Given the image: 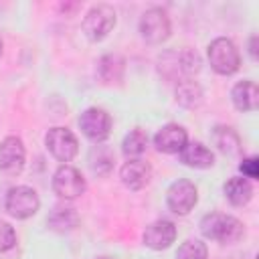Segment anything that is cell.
I'll list each match as a JSON object with an SVG mask.
<instances>
[{"label":"cell","instance_id":"1","mask_svg":"<svg viewBox=\"0 0 259 259\" xmlns=\"http://www.w3.org/2000/svg\"><path fill=\"white\" fill-rule=\"evenodd\" d=\"M200 233L202 237L210 239V241H219V243H237L243 233L245 227L243 223L233 217V214H225V212H208L200 219Z\"/></svg>","mask_w":259,"mask_h":259},{"label":"cell","instance_id":"2","mask_svg":"<svg viewBox=\"0 0 259 259\" xmlns=\"http://www.w3.org/2000/svg\"><path fill=\"white\" fill-rule=\"evenodd\" d=\"M117 22V14L113 10V6L109 4H95L87 10L83 22H81V28H83V34L91 40V42H99L103 40L115 26Z\"/></svg>","mask_w":259,"mask_h":259},{"label":"cell","instance_id":"3","mask_svg":"<svg viewBox=\"0 0 259 259\" xmlns=\"http://www.w3.org/2000/svg\"><path fill=\"white\" fill-rule=\"evenodd\" d=\"M206 55H208V63H210L212 71L219 75H233L241 67L239 49L235 47V42L231 38H225V36L214 38L208 45Z\"/></svg>","mask_w":259,"mask_h":259},{"label":"cell","instance_id":"4","mask_svg":"<svg viewBox=\"0 0 259 259\" xmlns=\"http://www.w3.org/2000/svg\"><path fill=\"white\" fill-rule=\"evenodd\" d=\"M4 208L10 217L24 221V219H30L32 214H36V210L40 208V198H38L36 190L30 186H24V184L12 186L6 192Z\"/></svg>","mask_w":259,"mask_h":259},{"label":"cell","instance_id":"5","mask_svg":"<svg viewBox=\"0 0 259 259\" xmlns=\"http://www.w3.org/2000/svg\"><path fill=\"white\" fill-rule=\"evenodd\" d=\"M45 146H47L49 154H51L55 160L63 162V164L71 162V160L77 156V152H79V142H77L75 134H73L71 130H67V127H61V125L51 127V130L47 132V136H45Z\"/></svg>","mask_w":259,"mask_h":259},{"label":"cell","instance_id":"6","mask_svg":"<svg viewBox=\"0 0 259 259\" xmlns=\"http://www.w3.org/2000/svg\"><path fill=\"white\" fill-rule=\"evenodd\" d=\"M172 32V24L168 14L162 8H150L142 14L140 18V34L146 42L150 45H162L164 40H168Z\"/></svg>","mask_w":259,"mask_h":259},{"label":"cell","instance_id":"7","mask_svg":"<svg viewBox=\"0 0 259 259\" xmlns=\"http://www.w3.org/2000/svg\"><path fill=\"white\" fill-rule=\"evenodd\" d=\"M87 184L81 172L69 164H61L53 174V190L63 200H75L85 192Z\"/></svg>","mask_w":259,"mask_h":259},{"label":"cell","instance_id":"8","mask_svg":"<svg viewBox=\"0 0 259 259\" xmlns=\"http://www.w3.org/2000/svg\"><path fill=\"white\" fill-rule=\"evenodd\" d=\"M79 127L93 144H103L111 134V117L101 107H87L79 117Z\"/></svg>","mask_w":259,"mask_h":259},{"label":"cell","instance_id":"9","mask_svg":"<svg viewBox=\"0 0 259 259\" xmlns=\"http://www.w3.org/2000/svg\"><path fill=\"white\" fill-rule=\"evenodd\" d=\"M166 202H168V208L174 212V214H188L196 202H198V188L194 186V182L186 180V178H180L176 182L170 184L168 192H166Z\"/></svg>","mask_w":259,"mask_h":259},{"label":"cell","instance_id":"10","mask_svg":"<svg viewBox=\"0 0 259 259\" xmlns=\"http://www.w3.org/2000/svg\"><path fill=\"white\" fill-rule=\"evenodd\" d=\"M26 162V150L18 136H6L0 142V170L16 176L24 170Z\"/></svg>","mask_w":259,"mask_h":259},{"label":"cell","instance_id":"11","mask_svg":"<svg viewBox=\"0 0 259 259\" xmlns=\"http://www.w3.org/2000/svg\"><path fill=\"white\" fill-rule=\"evenodd\" d=\"M188 142V134L178 123H166L162 125L154 136V146L162 154H178Z\"/></svg>","mask_w":259,"mask_h":259},{"label":"cell","instance_id":"12","mask_svg":"<svg viewBox=\"0 0 259 259\" xmlns=\"http://www.w3.org/2000/svg\"><path fill=\"white\" fill-rule=\"evenodd\" d=\"M174 241H176V227L168 219L154 221L144 231V245L150 247V249H154V251L168 249Z\"/></svg>","mask_w":259,"mask_h":259},{"label":"cell","instance_id":"13","mask_svg":"<svg viewBox=\"0 0 259 259\" xmlns=\"http://www.w3.org/2000/svg\"><path fill=\"white\" fill-rule=\"evenodd\" d=\"M119 178L125 188L142 190L144 186H148V182L152 178V168L148 162H144L140 158H132L119 168Z\"/></svg>","mask_w":259,"mask_h":259},{"label":"cell","instance_id":"14","mask_svg":"<svg viewBox=\"0 0 259 259\" xmlns=\"http://www.w3.org/2000/svg\"><path fill=\"white\" fill-rule=\"evenodd\" d=\"M178 156L184 166L196 170H206L214 164V154L200 142H186V146L178 152Z\"/></svg>","mask_w":259,"mask_h":259},{"label":"cell","instance_id":"15","mask_svg":"<svg viewBox=\"0 0 259 259\" xmlns=\"http://www.w3.org/2000/svg\"><path fill=\"white\" fill-rule=\"evenodd\" d=\"M231 101L239 111H255L259 105V87L255 81L243 79L231 89Z\"/></svg>","mask_w":259,"mask_h":259},{"label":"cell","instance_id":"16","mask_svg":"<svg viewBox=\"0 0 259 259\" xmlns=\"http://www.w3.org/2000/svg\"><path fill=\"white\" fill-rule=\"evenodd\" d=\"M79 221H81V219H79L77 210L71 208V206H55V208L49 212V217H47L49 229L55 231V233H61V235L75 231V229L79 227Z\"/></svg>","mask_w":259,"mask_h":259},{"label":"cell","instance_id":"17","mask_svg":"<svg viewBox=\"0 0 259 259\" xmlns=\"http://www.w3.org/2000/svg\"><path fill=\"white\" fill-rule=\"evenodd\" d=\"M223 192L233 206H245L253 198V184L243 176H233L225 182Z\"/></svg>","mask_w":259,"mask_h":259},{"label":"cell","instance_id":"18","mask_svg":"<svg viewBox=\"0 0 259 259\" xmlns=\"http://www.w3.org/2000/svg\"><path fill=\"white\" fill-rule=\"evenodd\" d=\"M97 73L103 83H119L125 73V59L117 53H107L99 59Z\"/></svg>","mask_w":259,"mask_h":259},{"label":"cell","instance_id":"19","mask_svg":"<svg viewBox=\"0 0 259 259\" xmlns=\"http://www.w3.org/2000/svg\"><path fill=\"white\" fill-rule=\"evenodd\" d=\"M174 95H176V103L182 105V107H186V109L198 107L202 103V97H204L202 87L194 79H180L176 83Z\"/></svg>","mask_w":259,"mask_h":259},{"label":"cell","instance_id":"20","mask_svg":"<svg viewBox=\"0 0 259 259\" xmlns=\"http://www.w3.org/2000/svg\"><path fill=\"white\" fill-rule=\"evenodd\" d=\"M212 144L225 156H237L241 152V138L229 125H217L212 130Z\"/></svg>","mask_w":259,"mask_h":259},{"label":"cell","instance_id":"21","mask_svg":"<svg viewBox=\"0 0 259 259\" xmlns=\"http://www.w3.org/2000/svg\"><path fill=\"white\" fill-rule=\"evenodd\" d=\"M113 152L103 146V144H95L91 150H89V156H87V164H89V170L97 176H107L111 170H113Z\"/></svg>","mask_w":259,"mask_h":259},{"label":"cell","instance_id":"22","mask_svg":"<svg viewBox=\"0 0 259 259\" xmlns=\"http://www.w3.org/2000/svg\"><path fill=\"white\" fill-rule=\"evenodd\" d=\"M148 148V134L140 127H134L130 134H125L123 142H121V152L127 160L132 158H140Z\"/></svg>","mask_w":259,"mask_h":259},{"label":"cell","instance_id":"23","mask_svg":"<svg viewBox=\"0 0 259 259\" xmlns=\"http://www.w3.org/2000/svg\"><path fill=\"white\" fill-rule=\"evenodd\" d=\"M200 65H202V59L196 51L192 49H184L178 53V67H180V77L184 79H190L194 73L200 71Z\"/></svg>","mask_w":259,"mask_h":259},{"label":"cell","instance_id":"24","mask_svg":"<svg viewBox=\"0 0 259 259\" xmlns=\"http://www.w3.org/2000/svg\"><path fill=\"white\" fill-rule=\"evenodd\" d=\"M176 259H208L206 243H202L200 239L184 241L176 251Z\"/></svg>","mask_w":259,"mask_h":259},{"label":"cell","instance_id":"25","mask_svg":"<svg viewBox=\"0 0 259 259\" xmlns=\"http://www.w3.org/2000/svg\"><path fill=\"white\" fill-rule=\"evenodd\" d=\"M16 245V231L10 223L0 221V253L10 251Z\"/></svg>","mask_w":259,"mask_h":259},{"label":"cell","instance_id":"26","mask_svg":"<svg viewBox=\"0 0 259 259\" xmlns=\"http://www.w3.org/2000/svg\"><path fill=\"white\" fill-rule=\"evenodd\" d=\"M239 170L243 172V178L247 180H255L259 176V160L255 156L251 158H243V162L239 164Z\"/></svg>","mask_w":259,"mask_h":259},{"label":"cell","instance_id":"27","mask_svg":"<svg viewBox=\"0 0 259 259\" xmlns=\"http://www.w3.org/2000/svg\"><path fill=\"white\" fill-rule=\"evenodd\" d=\"M249 55H251L253 61L257 59V34H253V36L249 38Z\"/></svg>","mask_w":259,"mask_h":259},{"label":"cell","instance_id":"28","mask_svg":"<svg viewBox=\"0 0 259 259\" xmlns=\"http://www.w3.org/2000/svg\"><path fill=\"white\" fill-rule=\"evenodd\" d=\"M2 51H4V40H2V34H0V57H2Z\"/></svg>","mask_w":259,"mask_h":259},{"label":"cell","instance_id":"29","mask_svg":"<svg viewBox=\"0 0 259 259\" xmlns=\"http://www.w3.org/2000/svg\"><path fill=\"white\" fill-rule=\"evenodd\" d=\"M97 259H111V257H97Z\"/></svg>","mask_w":259,"mask_h":259}]
</instances>
